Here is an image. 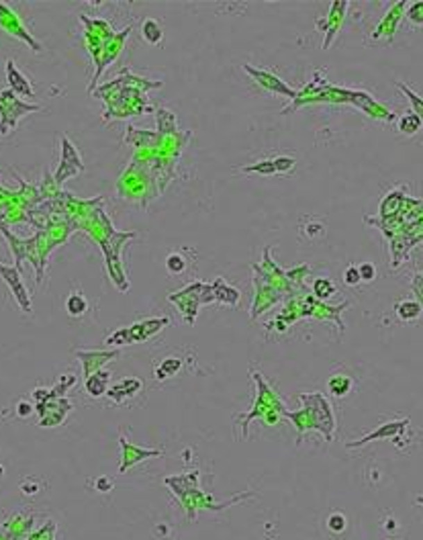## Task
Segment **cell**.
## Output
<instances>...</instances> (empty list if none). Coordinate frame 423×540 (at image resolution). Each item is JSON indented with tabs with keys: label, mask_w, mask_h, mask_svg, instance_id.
<instances>
[{
	"label": "cell",
	"mask_w": 423,
	"mask_h": 540,
	"mask_svg": "<svg viewBox=\"0 0 423 540\" xmlns=\"http://www.w3.org/2000/svg\"><path fill=\"white\" fill-rule=\"evenodd\" d=\"M82 170H84V164H82V158H80L76 145L72 144L70 140L64 136V138H62V160H60V166H58V170H56L53 180H56L58 184H62V182H66V180L72 179V177H76V174L82 172Z\"/></svg>",
	"instance_id": "cell-10"
},
{
	"label": "cell",
	"mask_w": 423,
	"mask_h": 540,
	"mask_svg": "<svg viewBox=\"0 0 423 540\" xmlns=\"http://www.w3.org/2000/svg\"><path fill=\"white\" fill-rule=\"evenodd\" d=\"M0 29H2L4 33H8V35L25 41L33 51H41V49H43V45L29 33V29L25 27V23L21 21V17H19L8 4H2V2H0Z\"/></svg>",
	"instance_id": "cell-6"
},
{
	"label": "cell",
	"mask_w": 423,
	"mask_h": 540,
	"mask_svg": "<svg viewBox=\"0 0 423 540\" xmlns=\"http://www.w3.org/2000/svg\"><path fill=\"white\" fill-rule=\"evenodd\" d=\"M0 279L6 283V287L10 288V293H13L17 305L21 307V311L31 313V311H33L31 295H29V291L25 287V281H23V277H21V268H17V266H6V264L0 262Z\"/></svg>",
	"instance_id": "cell-7"
},
{
	"label": "cell",
	"mask_w": 423,
	"mask_h": 540,
	"mask_svg": "<svg viewBox=\"0 0 423 540\" xmlns=\"http://www.w3.org/2000/svg\"><path fill=\"white\" fill-rule=\"evenodd\" d=\"M168 301H170V303H176L178 309H180L182 316H184V322L188 325H192L194 324V320H197L199 307L215 301L213 285H209V283H199V281H197V283L184 287L182 291H178V293L168 295Z\"/></svg>",
	"instance_id": "cell-3"
},
{
	"label": "cell",
	"mask_w": 423,
	"mask_h": 540,
	"mask_svg": "<svg viewBox=\"0 0 423 540\" xmlns=\"http://www.w3.org/2000/svg\"><path fill=\"white\" fill-rule=\"evenodd\" d=\"M403 193L401 190H392V193H388L387 197H385V201H383V205H381V215L387 217L392 215V213H397L399 211V207H401V203H403Z\"/></svg>",
	"instance_id": "cell-30"
},
{
	"label": "cell",
	"mask_w": 423,
	"mask_h": 540,
	"mask_svg": "<svg viewBox=\"0 0 423 540\" xmlns=\"http://www.w3.org/2000/svg\"><path fill=\"white\" fill-rule=\"evenodd\" d=\"M105 344L106 346H117V348H121V346H131L133 340H131V334H129V325L115 329V332L106 338Z\"/></svg>",
	"instance_id": "cell-33"
},
{
	"label": "cell",
	"mask_w": 423,
	"mask_h": 540,
	"mask_svg": "<svg viewBox=\"0 0 423 540\" xmlns=\"http://www.w3.org/2000/svg\"><path fill=\"white\" fill-rule=\"evenodd\" d=\"M213 285V295H215V301H219L221 305H229V307H238L240 305V299H242V293L240 288L231 287L225 283V279H215L211 283Z\"/></svg>",
	"instance_id": "cell-19"
},
{
	"label": "cell",
	"mask_w": 423,
	"mask_h": 540,
	"mask_svg": "<svg viewBox=\"0 0 423 540\" xmlns=\"http://www.w3.org/2000/svg\"><path fill=\"white\" fill-rule=\"evenodd\" d=\"M188 268V258L182 250H176V252H170L166 256V270L170 275H182L184 270Z\"/></svg>",
	"instance_id": "cell-29"
},
{
	"label": "cell",
	"mask_w": 423,
	"mask_h": 540,
	"mask_svg": "<svg viewBox=\"0 0 423 540\" xmlns=\"http://www.w3.org/2000/svg\"><path fill=\"white\" fill-rule=\"evenodd\" d=\"M352 105H356L358 108H362L366 115H370V117H374V119H381V121H395L397 119V115L392 113V111H388L385 105H381L370 92H366V90H352Z\"/></svg>",
	"instance_id": "cell-15"
},
{
	"label": "cell",
	"mask_w": 423,
	"mask_h": 540,
	"mask_svg": "<svg viewBox=\"0 0 423 540\" xmlns=\"http://www.w3.org/2000/svg\"><path fill=\"white\" fill-rule=\"evenodd\" d=\"M415 502H417L420 505H423V496H417V500H415Z\"/></svg>",
	"instance_id": "cell-46"
},
{
	"label": "cell",
	"mask_w": 423,
	"mask_h": 540,
	"mask_svg": "<svg viewBox=\"0 0 423 540\" xmlns=\"http://www.w3.org/2000/svg\"><path fill=\"white\" fill-rule=\"evenodd\" d=\"M397 86L401 88V92H405V97L409 99V103H411V111H415L420 117L423 119V99L417 95V92H413L407 84H403V82H397Z\"/></svg>",
	"instance_id": "cell-37"
},
{
	"label": "cell",
	"mask_w": 423,
	"mask_h": 540,
	"mask_svg": "<svg viewBox=\"0 0 423 540\" xmlns=\"http://www.w3.org/2000/svg\"><path fill=\"white\" fill-rule=\"evenodd\" d=\"M168 324H170V318H149V320H143L138 324H131L129 325V334H131L133 344L149 340L151 336L160 334Z\"/></svg>",
	"instance_id": "cell-17"
},
{
	"label": "cell",
	"mask_w": 423,
	"mask_h": 540,
	"mask_svg": "<svg viewBox=\"0 0 423 540\" xmlns=\"http://www.w3.org/2000/svg\"><path fill=\"white\" fill-rule=\"evenodd\" d=\"M33 411H35V405H33L31 401H25V399H21V401L17 403V407H15V414H17L19 418H29Z\"/></svg>",
	"instance_id": "cell-44"
},
{
	"label": "cell",
	"mask_w": 423,
	"mask_h": 540,
	"mask_svg": "<svg viewBox=\"0 0 423 540\" xmlns=\"http://www.w3.org/2000/svg\"><path fill=\"white\" fill-rule=\"evenodd\" d=\"M156 119H158V131L162 136L176 131V117L168 108H156Z\"/></svg>",
	"instance_id": "cell-28"
},
{
	"label": "cell",
	"mask_w": 423,
	"mask_h": 540,
	"mask_svg": "<svg viewBox=\"0 0 423 540\" xmlns=\"http://www.w3.org/2000/svg\"><path fill=\"white\" fill-rule=\"evenodd\" d=\"M2 473H4V467H2V465H0V475H2Z\"/></svg>",
	"instance_id": "cell-47"
},
{
	"label": "cell",
	"mask_w": 423,
	"mask_h": 540,
	"mask_svg": "<svg viewBox=\"0 0 423 540\" xmlns=\"http://www.w3.org/2000/svg\"><path fill=\"white\" fill-rule=\"evenodd\" d=\"M66 311L70 318H82L88 311V299L80 291H74L66 299Z\"/></svg>",
	"instance_id": "cell-27"
},
{
	"label": "cell",
	"mask_w": 423,
	"mask_h": 540,
	"mask_svg": "<svg viewBox=\"0 0 423 540\" xmlns=\"http://www.w3.org/2000/svg\"><path fill=\"white\" fill-rule=\"evenodd\" d=\"M21 491H23V496H27V498H31V496H37L39 491H41V487L37 485V479L35 477H27L23 483H21Z\"/></svg>",
	"instance_id": "cell-43"
},
{
	"label": "cell",
	"mask_w": 423,
	"mask_h": 540,
	"mask_svg": "<svg viewBox=\"0 0 423 540\" xmlns=\"http://www.w3.org/2000/svg\"><path fill=\"white\" fill-rule=\"evenodd\" d=\"M423 125V119L415 113V111H405L403 115H399L397 117V127H399V131L403 133V136H415L420 129H422Z\"/></svg>",
	"instance_id": "cell-23"
},
{
	"label": "cell",
	"mask_w": 423,
	"mask_h": 540,
	"mask_svg": "<svg viewBox=\"0 0 423 540\" xmlns=\"http://www.w3.org/2000/svg\"><path fill=\"white\" fill-rule=\"evenodd\" d=\"M37 414H39V426L41 428H53V426H60L66 416L70 414L72 403L70 399L66 397H49L41 403L35 405Z\"/></svg>",
	"instance_id": "cell-5"
},
{
	"label": "cell",
	"mask_w": 423,
	"mask_h": 540,
	"mask_svg": "<svg viewBox=\"0 0 423 540\" xmlns=\"http://www.w3.org/2000/svg\"><path fill=\"white\" fill-rule=\"evenodd\" d=\"M344 283H346L348 287H356V285H360V283H362L358 266H348V268L344 270Z\"/></svg>",
	"instance_id": "cell-42"
},
{
	"label": "cell",
	"mask_w": 423,
	"mask_h": 540,
	"mask_svg": "<svg viewBox=\"0 0 423 540\" xmlns=\"http://www.w3.org/2000/svg\"><path fill=\"white\" fill-rule=\"evenodd\" d=\"M251 379L256 381L258 393H256V403L251 405V409H249L247 414H244V416H240L244 438H247V426H249L251 420L260 418V420H264L268 426H276V424L281 422V414L286 409L284 403H282V399L279 397V393L264 381L262 373H258V370L251 373Z\"/></svg>",
	"instance_id": "cell-1"
},
{
	"label": "cell",
	"mask_w": 423,
	"mask_h": 540,
	"mask_svg": "<svg viewBox=\"0 0 423 540\" xmlns=\"http://www.w3.org/2000/svg\"><path fill=\"white\" fill-rule=\"evenodd\" d=\"M6 82H8V88H10L15 95L27 97V99H35L33 82L19 70V66L15 64V60H6Z\"/></svg>",
	"instance_id": "cell-16"
},
{
	"label": "cell",
	"mask_w": 423,
	"mask_h": 540,
	"mask_svg": "<svg viewBox=\"0 0 423 540\" xmlns=\"http://www.w3.org/2000/svg\"><path fill=\"white\" fill-rule=\"evenodd\" d=\"M307 272H309V266H297V268H292V270L286 272V279H288V281H299V279H303Z\"/></svg>",
	"instance_id": "cell-45"
},
{
	"label": "cell",
	"mask_w": 423,
	"mask_h": 540,
	"mask_svg": "<svg viewBox=\"0 0 423 540\" xmlns=\"http://www.w3.org/2000/svg\"><path fill=\"white\" fill-rule=\"evenodd\" d=\"M244 70H246V72L256 80V84H260L264 90H270V92H274V95H282V97H286V99H297V97H299V90L292 88V86H288L276 74L268 72V70H260V68H254V66H249V64H244Z\"/></svg>",
	"instance_id": "cell-9"
},
{
	"label": "cell",
	"mask_w": 423,
	"mask_h": 540,
	"mask_svg": "<svg viewBox=\"0 0 423 540\" xmlns=\"http://www.w3.org/2000/svg\"><path fill=\"white\" fill-rule=\"evenodd\" d=\"M108 381H110V373L105 370V368H101V370H97L94 375H90V377H86V381H84V387H86V393L92 397V399H99V397L106 395V387H108Z\"/></svg>",
	"instance_id": "cell-21"
},
{
	"label": "cell",
	"mask_w": 423,
	"mask_h": 540,
	"mask_svg": "<svg viewBox=\"0 0 423 540\" xmlns=\"http://www.w3.org/2000/svg\"><path fill=\"white\" fill-rule=\"evenodd\" d=\"M313 291H315V297H317L319 301H325V299H329L331 295H335L338 293V288L333 285V281L331 279H327V277H319L315 279V283H313Z\"/></svg>",
	"instance_id": "cell-31"
},
{
	"label": "cell",
	"mask_w": 423,
	"mask_h": 540,
	"mask_svg": "<svg viewBox=\"0 0 423 540\" xmlns=\"http://www.w3.org/2000/svg\"><path fill=\"white\" fill-rule=\"evenodd\" d=\"M272 160H274V166H276V174H288L297 166V160L292 156H276Z\"/></svg>",
	"instance_id": "cell-38"
},
{
	"label": "cell",
	"mask_w": 423,
	"mask_h": 540,
	"mask_svg": "<svg viewBox=\"0 0 423 540\" xmlns=\"http://www.w3.org/2000/svg\"><path fill=\"white\" fill-rule=\"evenodd\" d=\"M422 279H423V272H422Z\"/></svg>",
	"instance_id": "cell-48"
},
{
	"label": "cell",
	"mask_w": 423,
	"mask_h": 540,
	"mask_svg": "<svg viewBox=\"0 0 423 540\" xmlns=\"http://www.w3.org/2000/svg\"><path fill=\"white\" fill-rule=\"evenodd\" d=\"M143 389V383L135 377H129V379H123V381H117L108 391H106V397L113 399L117 405L125 403L127 399L135 397Z\"/></svg>",
	"instance_id": "cell-18"
},
{
	"label": "cell",
	"mask_w": 423,
	"mask_h": 540,
	"mask_svg": "<svg viewBox=\"0 0 423 540\" xmlns=\"http://www.w3.org/2000/svg\"><path fill=\"white\" fill-rule=\"evenodd\" d=\"M182 366H184V360L178 359V357H168V359H164L156 366L154 375H156L158 381H168V379L176 377L178 373L182 370Z\"/></svg>",
	"instance_id": "cell-25"
},
{
	"label": "cell",
	"mask_w": 423,
	"mask_h": 540,
	"mask_svg": "<svg viewBox=\"0 0 423 540\" xmlns=\"http://www.w3.org/2000/svg\"><path fill=\"white\" fill-rule=\"evenodd\" d=\"M140 31L143 41L149 43V45H160L164 41V29H162V25L156 19H145L141 23Z\"/></svg>",
	"instance_id": "cell-26"
},
{
	"label": "cell",
	"mask_w": 423,
	"mask_h": 540,
	"mask_svg": "<svg viewBox=\"0 0 423 540\" xmlns=\"http://www.w3.org/2000/svg\"><path fill=\"white\" fill-rule=\"evenodd\" d=\"M358 270H360V279H362V283H372V281L376 279V266H374L372 262H364V264H360V266H358Z\"/></svg>",
	"instance_id": "cell-40"
},
{
	"label": "cell",
	"mask_w": 423,
	"mask_h": 540,
	"mask_svg": "<svg viewBox=\"0 0 423 540\" xmlns=\"http://www.w3.org/2000/svg\"><path fill=\"white\" fill-rule=\"evenodd\" d=\"M301 234L309 240H317L321 236H325V223L321 219H307L301 227Z\"/></svg>",
	"instance_id": "cell-34"
},
{
	"label": "cell",
	"mask_w": 423,
	"mask_h": 540,
	"mask_svg": "<svg viewBox=\"0 0 423 540\" xmlns=\"http://www.w3.org/2000/svg\"><path fill=\"white\" fill-rule=\"evenodd\" d=\"M327 530L331 532V534H342V532H346V528H348V518L342 514V512H333V514H329V518H327Z\"/></svg>",
	"instance_id": "cell-35"
},
{
	"label": "cell",
	"mask_w": 423,
	"mask_h": 540,
	"mask_svg": "<svg viewBox=\"0 0 423 540\" xmlns=\"http://www.w3.org/2000/svg\"><path fill=\"white\" fill-rule=\"evenodd\" d=\"M119 444H121V465H119V475H125L129 468H133L135 465H140L147 459H156V457H162L164 452L162 450H156V448H143V446H138L133 444L127 436H121L119 438Z\"/></svg>",
	"instance_id": "cell-8"
},
{
	"label": "cell",
	"mask_w": 423,
	"mask_h": 540,
	"mask_svg": "<svg viewBox=\"0 0 423 540\" xmlns=\"http://www.w3.org/2000/svg\"><path fill=\"white\" fill-rule=\"evenodd\" d=\"M354 387V381L350 375H331L329 377V381H327V391L331 393L333 397H338V399H342V397H346L350 391H352Z\"/></svg>",
	"instance_id": "cell-24"
},
{
	"label": "cell",
	"mask_w": 423,
	"mask_h": 540,
	"mask_svg": "<svg viewBox=\"0 0 423 540\" xmlns=\"http://www.w3.org/2000/svg\"><path fill=\"white\" fill-rule=\"evenodd\" d=\"M240 172H256V174H262V177H272V174H276V166H274V160H260L256 164L242 166Z\"/></svg>",
	"instance_id": "cell-32"
},
{
	"label": "cell",
	"mask_w": 423,
	"mask_h": 540,
	"mask_svg": "<svg viewBox=\"0 0 423 540\" xmlns=\"http://www.w3.org/2000/svg\"><path fill=\"white\" fill-rule=\"evenodd\" d=\"M41 111V105H31L19 99L10 88L0 90V136H8L17 129L19 121L27 113Z\"/></svg>",
	"instance_id": "cell-4"
},
{
	"label": "cell",
	"mask_w": 423,
	"mask_h": 540,
	"mask_svg": "<svg viewBox=\"0 0 423 540\" xmlns=\"http://www.w3.org/2000/svg\"><path fill=\"white\" fill-rule=\"evenodd\" d=\"M281 416L292 422V426H295V430H297V442H301L303 434H307L309 430H315V428H313V422H311V418H309V411H307L305 407H301V409H297V411L284 409Z\"/></svg>",
	"instance_id": "cell-20"
},
{
	"label": "cell",
	"mask_w": 423,
	"mask_h": 540,
	"mask_svg": "<svg viewBox=\"0 0 423 540\" xmlns=\"http://www.w3.org/2000/svg\"><path fill=\"white\" fill-rule=\"evenodd\" d=\"M76 385V375H72V373H66V375H62L60 377V383L53 387V393L58 397H66V391Z\"/></svg>",
	"instance_id": "cell-39"
},
{
	"label": "cell",
	"mask_w": 423,
	"mask_h": 540,
	"mask_svg": "<svg viewBox=\"0 0 423 540\" xmlns=\"http://www.w3.org/2000/svg\"><path fill=\"white\" fill-rule=\"evenodd\" d=\"M74 354H76V359L80 360V364H82L84 377H90V375H94L97 370H101L106 362L117 359L121 352H119L117 348H113V350H82V348H80V350H76Z\"/></svg>",
	"instance_id": "cell-14"
},
{
	"label": "cell",
	"mask_w": 423,
	"mask_h": 540,
	"mask_svg": "<svg viewBox=\"0 0 423 540\" xmlns=\"http://www.w3.org/2000/svg\"><path fill=\"white\" fill-rule=\"evenodd\" d=\"M423 309L417 299H401L395 303V316L401 322H415L422 318Z\"/></svg>",
	"instance_id": "cell-22"
},
{
	"label": "cell",
	"mask_w": 423,
	"mask_h": 540,
	"mask_svg": "<svg viewBox=\"0 0 423 540\" xmlns=\"http://www.w3.org/2000/svg\"><path fill=\"white\" fill-rule=\"evenodd\" d=\"M405 19H407L413 27H423V0L407 4V8H405Z\"/></svg>",
	"instance_id": "cell-36"
},
{
	"label": "cell",
	"mask_w": 423,
	"mask_h": 540,
	"mask_svg": "<svg viewBox=\"0 0 423 540\" xmlns=\"http://www.w3.org/2000/svg\"><path fill=\"white\" fill-rule=\"evenodd\" d=\"M94 491H99V493H110L113 489H115V481L110 479V477H97L94 479Z\"/></svg>",
	"instance_id": "cell-41"
},
{
	"label": "cell",
	"mask_w": 423,
	"mask_h": 540,
	"mask_svg": "<svg viewBox=\"0 0 423 540\" xmlns=\"http://www.w3.org/2000/svg\"><path fill=\"white\" fill-rule=\"evenodd\" d=\"M348 2H331L329 4V13L325 15V19L317 21V29L325 31V41H323V49H329V45L333 43V39L338 35L344 19H346V10H348Z\"/></svg>",
	"instance_id": "cell-12"
},
{
	"label": "cell",
	"mask_w": 423,
	"mask_h": 540,
	"mask_svg": "<svg viewBox=\"0 0 423 540\" xmlns=\"http://www.w3.org/2000/svg\"><path fill=\"white\" fill-rule=\"evenodd\" d=\"M405 8H407V2H395V4H390L387 10V15L379 21V25L374 27V31H372V39L374 41H379V39H387L388 43L392 41V37L397 33V29H399V25H401V21H403V17H405Z\"/></svg>",
	"instance_id": "cell-11"
},
{
	"label": "cell",
	"mask_w": 423,
	"mask_h": 540,
	"mask_svg": "<svg viewBox=\"0 0 423 540\" xmlns=\"http://www.w3.org/2000/svg\"><path fill=\"white\" fill-rule=\"evenodd\" d=\"M297 399L301 401V405L309 411V418L313 422L315 432H319L325 442H331L333 432H335V414H333V405L329 403V399L323 393H299Z\"/></svg>",
	"instance_id": "cell-2"
},
{
	"label": "cell",
	"mask_w": 423,
	"mask_h": 540,
	"mask_svg": "<svg viewBox=\"0 0 423 540\" xmlns=\"http://www.w3.org/2000/svg\"><path fill=\"white\" fill-rule=\"evenodd\" d=\"M407 426H409V418H403V420H392V422H387V424H383V426H379L376 430H372L370 434H366V436H362V438H358V440H350V442H346V448H360V446H366L368 442H374V440H392V438H397V436H401V434L407 430Z\"/></svg>",
	"instance_id": "cell-13"
}]
</instances>
